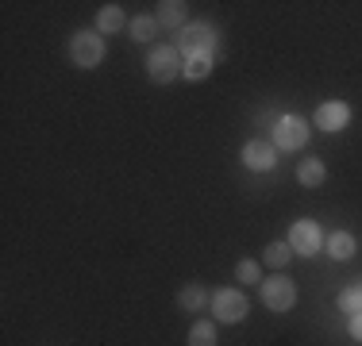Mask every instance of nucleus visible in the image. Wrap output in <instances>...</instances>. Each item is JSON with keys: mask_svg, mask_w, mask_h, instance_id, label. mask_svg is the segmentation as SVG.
<instances>
[{"mask_svg": "<svg viewBox=\"0 0 362 346\" xmlns=\"http://www.w3.org/2000/svg\"><path fill=\"white\" fill-rule=\"evenodd\" d=\"M212 47H216V31L209 23H185L177 31V50L185 58H212Z\"/></svg>", "mask_w": 362, "mask_h": 346, "instance_id": "2", "label": "nucleus"}, {"mask_svg": "<svg viewBox=\"0 0 362 346\" xmlns=\"http://www.w3.org/2000/svg\"><path fill=\"white\" fill-rule=\"evenodd\" d=\"M351 124V104L347 100H324L320 108H316V127L320 131H343V127Z\"/></svg>", "mask_w": 362, "mask_h": 346, "instance_id": "8", "label": "nucleus"}, {"mask_svg": "<svg viewBox=\"0 0 362 346\" xmlns=\"http://www.w3.org/2000/svg\"><path fill=\"white\" fill-rule=\"evenodd\" d=\"M127 35H132L135 42H151L154 35H158V20H154V16H135V20L127 23Z\"/></svg>", "mask_w": 362, "mask_h": 346, "instance_id": "14", "label": "nucleus"}, {"mask_svg": "<svg viewBox=\"0 0 362 346\" xmlns=\"http://www.w3.org/2000/svg\"><path fill=\"white\" fill-rule=\"evenodd\" d=\"M347 331H351V339L362 342V311L358 316H347Z\"/></svg>", "mask_w": 362, "mask_h": 346, "instance_id": "21", "label": "nucleus"}, {"mask_svg": "<svg viewBox=\"0 0 362 346\" xmlns=\"http://www.w3.org/2000/svg\"><path fill=\"white\" fill-rule=\"evenodd\" d=\"M235 277L243 285H262V266H258V262H239L235 266Z\"/></svg>", "mask_w": 362, "mask_h": 346, "instance_id": "20", "label": "nucleus"}, {"mask_svg": "<svg viewBox=\"0 0 362 346\" xmlns=\"http://www.w3.org/2000/svg\"><path fill=\"white\" fill-rule=\"evenodd\" d=\"M70 58L81 69H93L105 62V39H100V31H77L70 39Z\"/></svg>", "mask_w": 362, "mask_h": 346, "instance_id": "4", "label": "nucleus"}, {"mask_svg": "<svg viewBox=\"0 0 362 346\" xmlns=\"http://www.w3.org/2000/svg\"><path fill=\"white\" fill-rule=\"evenodd\" d=\"M324 177H327V169H324L320 158H305V162L297 166V181H300L305 189H320Z\"/></svg>", "mask_w": 362, "mask_h": 346, "instance_id": "13", "label": "nucleus"}, {"mask_svg": "<svg viewBox=\"0 0 362 346\" xmlns=\"http://www.w3.org/2000/svg\"><path fill=\"white\" fill-rule=\"evenodd\" d=\"M243 162H247V169L266 173V169L278 166V146L266 143V138H251V143L243 146Z\"/></svg>", "mask_w": 362, "mask_h": 346, "instance_id": "9", "label": "nucleus"}, {"mask_svg": "<svg viewBox=\"0 0 362 346\" xmlns=\"http://www.w3.org/2000/svg\"><path fill=\"white\" fill-rule=\"evenodd\" d=\"M308 143V124L300 116H281L274 124V146L278 150H300Z\"/></svg>", "mask_w": 362, "mask_h": 346, "instance_id": "7", "label": "nucleus"}, {"mask_svg": "<svg viewBox=\"0 0 362 346\" xmlns=\"http://www.w3.org/2000/svg\"><path fill=\"white\" fill-rule=\"evenodd\" d=\"M324 246H327V254L335 258V262H347V258H355V235L351 231H332V235L324 239Z\"/></svg>", "mask_w": 362, "mask_h": 346, "instance_id": "11", "label": "nucleus"}, {"mask_svg": "<svg viewBox=\"0 0 362 346\" xmlns=\"http://www.w3.org/2000/svg\"><path fill=\"white\" fill-rule=\"evenodd\" d=\"M177 304L185 311H201V308H209V292H204L201 285H185V289L177 292Z\"/></svg>", "mask_w": 362, "mask_h": 346, "instance_id": "15", "label": "nucleus"}, {"mask_svg": "<svg viewBox=\"0 0 362 346\" xmlns=\"http://www.w3.org/2000/svg\"><path fill=\"white\" fill-rule=\"evenodd\" d=\"M247 311H251V304H247V297L239 289L212 292V316H216L220 323H239V319H247Z\"/></svg>", "mask_w": 362, "mask_h": 346, "instance_id": "6", "label": "nucleus"}, {"mask_svg": "<svg viewBox=\"0 0 362 346\" xmlns=\"http://www.w3.org/2000/svg\"><path fill=\"white\" fill-rule=\"evenodd\" d=\"M335 304H339V311H347V316H358V311H362V285H351V289H343Z\"/></svg>", "mask_w": 362, "mask_h": 346, "instance_id": "18", "label": "nucleus"}, {"mask_svg": "<svg viewBox=\"0 0 362 346\" xmlns=\"http://www.w3.org/2000/svg\"><path fill=\"white\" fill-rule=\"evenodd\" d=\"M177 73H185V54L177 47H154L146 54V77L154 85H170L177 81Z\"/></svg>", "mask_w": 362, "mask_h": 346, "instance_id": "1", "label": "nucleus"}, {"mask_svg": "<svg viewBox=\"0 0 362 346\" xmlns=\"http://www.w3.org/2000/svg\"><path fill=\"white\" fill-rule=\"evenodd\" d=\"M289 250L293 254H300V258H313V254H320L324 250V235H320V227H316L313 220H297L289 227Z\"/></svg>", "mask_w": 362, "mask_h": 346, "instance_id": "5", "label": "nucleus"}, {"mask_svg": "<svg viewBox=\"0 0 362 346\" xmlns=\"http://www.w3.org/2000/svg\"><path fill=\"white\" fill-rule=\"evenodd\" d=\"M258 297H262V304L270 308V311H289L293 304H297V285H293L286 273L262 277V285H258Z\"/></svg>", "mask_w": 362, "mask_h": 346, "instance_id": "3", "label": "nucleus"}, {"mask_svg": "<svg viewBox=\"0 0 362 346\" xmlns=\"http://www.w3.org/2000/svg\"><path fill=\"white\" fill-rule=\"evenodd\" d=\"M127 23H132V20L124 16V8H119V4H105L97 12V31L100 35H116V31H124Z\"/></svg>", "mask_w": 362, "mask_h": 346, "instance_id": "12", "label": "nucleus"}, {"mask_svg": "<svg viewBox=\"0 0 362 346\" xmlns=\"http://www.w3.org/2000/svg\"><path fill=\"white\" fill-rule=\"evenodd\" d=\"M262 258H266V266H274V270H286V266L293 262V250H289V242H270V246L262 250Z\"/></svg>", "mask_w": 362, "mask_h": 346, "instance_id": "16", "label": "nucleus"}, {"mask_svg": "<svg viewBox=\"0 0 362 346\" xmlns=\"http://www.w3.org/2000/svg\"><path fill=\"white\" fill-rule=\"evenodd\" d=\"M212 73V58H185V81H204Z\"/></svg>", "mask_w": 362, "mask_h": 346, "instance_id": "19", "label": "nucleus"}, {"mask_svg": "<svg viewBox=\"0 0 362 346\" xmlns=\"http://www.w3.org/2000/svg\"><path fill=\"white\" fill-rule=\"evenodd\" d=\"M189 346H216V327L209 319H197L193 331H189Z\"/></svg>", "mask_w": 362, "mask_h": 346, "instance_id": "17", "label": "nucleus"}, {"mask_svg": "<svg viewBox=\"0 0 362 346\" xmlns=\"http://www.w3.org/2000/svg\"><path fill=\"white\" fill-rule=\"evenodd\" d=\"M185 16H189V4H185V0H162L158 12H154V20H158V28L181 31V28H185Z\"/></svg>", "mask_w": 362, "mask_h": 346, "instance_id": "10", "label": "nucleus"}]
</instances>
